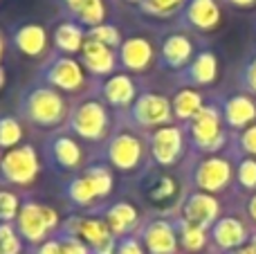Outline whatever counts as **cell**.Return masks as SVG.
<instances>
[{"label":"cell","instance_id":"2e32d148","mask_svg":"<svg viewBox=\"0 0 256 254\" xmlns=\"http://www.w3.org/2000/svg\"><path fill=\"white\" fill-rule=\"evenodd\" d=\"M194 40L182 32H171L158 45V68L182 72L194 61Z\"/></svg>","mask_w":256,"mask_h":254},{"label":"cell","instance_id":"d6a6232c","mask_svg":"<svg viewBox=\"0 0 256 254\" xmlns=\"http://www.w3.org/2000/svg\"><path fill=\"white\" fill-rule=\"evenodd\" d=\"M22 238L14 223H0V254H20Z\"/></svg>","mask_w":256,"mask_h":254},{"label":"cell","instance_id":"f35d334b","mask_svg":"<svg viewBox=\"0 0 256 254\" xmlns=\"http://www.w3.org/2000/svg\"><path fill=\"white\" fill-rule=\"evenodd\" d=\"M240 148L250 156H256V124L248 126V128L240 133Z\"/></svg>","mask_w":256,"mask_h":254},{"label":"cell","instance_id":"4316f807","mask_svg":"<svg viewBox=\"0 0 256 254\" xmlns=\"http://www.w3.org/2000/svg\"><path fill=\"white\" fill-rule=\"evenodd\" d=\"M176 220V230H178V241H180V248L186 252H200L207 248L209 243V234L204 228H198V225L189 223L184 218H173Z\"/></svg>","mask_w":256,"mask_h":254},{"label":"cell","instance_id":"83f0119b","mask_svg":"<svg viewBox=\"0 0 256 254\" xmlns=\"http://www.w3.org/2000/svg\"><path fill=\"white\" fill-rule=\"evenodd\" d=\"M81 171H84L86 178L92 182L99 200H106V198L112 194V187H115V176H112V169L104 160L90 162V164H86Z\"/></svg>","mask_w":256,"mask_h":254},{"label":"cell","instance_id":"7bdbcfd3","mask_svg":"<svg viewBox=\"0 0 256 254\" xmlns=\"http://www.w3.org/2000/svg\"><path fill=\"white\" fill-rule=\"evenodd\" d=\"M230 254H256V243L252 241L250 246H243V248H238V250H232Z\"/></svg>","mask_w":256,"mask_h":254},{"label":"cell","instance_id":"9a60e30c","mask_svg":"<svg viewBox=\"0 0 256 254\" xmlns=\"http://www.w3.org/2000/svg\"><path fill=\"white\" fill-rule=\"evenodd\" d=\"M137 236L142 238L148 254H176L180 248L173 218H150L142 223Z\"/></svg>","mask_w":256,"mask_h":254},{"label":"cell","instance_id":"1f68e13d","mask_svg":"<svg viewBox=\"0 0 256 254\" xmlns=\"http://www.w3.org/2000/svg\"><path fill=\"white\" fill-rule=\"evenodd\" d=\"M22 207V200L12 189H0V223H14L18 218V212Z\"/></svg>","mask_w":256,"mask_h":254},{"label":"cell","instance_id":"b9f144b4","mask_svg":"<svg viewBox=\"0 0 256 254\" xmlns=\"http://www.w3.org/2000/svg\"><path fill=\"white\" fill-rule=\"evenodd\" d=\"M227 4H232V7H240V9H248V7H254L256 0H225Z\"/></svg>","mask_w":256,"mask_h":254},{"label":"cell","instance_id":"52a82bcc","mask_svg":"<svg viewBox=\"0 0 256 254\" xmlns=\"http://www.w3.org/2000/svg\"><path fill=\"white\" fill-rule=\"evenodd\" d=\"M124 120L130 126H135L137 130H142V133H150V130L160 128V126L173 124L171 99L162 92L142 90L140 97L124 112Z\"/></svg>","mask_w":256,"mask_h":254},{"label":"cell","instance_id":"5bb4252c","mask_svg":"<svg viewBox=\"0 0 256 254\" xmlns=\"http://www.w3.org/2000/svg\"><path fill=\"white\" fill-rule=\"evenodd\" d=\"M79 61L86 68V72L90 74V79L94 81H104L108 76H112L115 72H120L117 50L108 48V45L99 43L94 38H86L84 48L79 52Z\"/></svg>","mask_w":256,"mask_h":254},{"label":"cell","instance_id":"cb8c5ba5","mask_svg":"<svg viewBox=\"0 0 256 254\" xmlns=\"http://www.w3.org/2000/svg\"><path fill=\"white\" fill-rule=\"evenodd\" d=\"M63 196H66V200L70 202L72 207H76V210H94L99 202L97 192H94L92 182L86 178L84 171L70 176V180L63 184Z\"/></svg>","mask_w":256,"mask_h":254},{"label":"cell","instance_id":"bcb514c9","mask_svg":"<svg viewBox=\"0 0 256 254\" xmlns=\"http://www.w3.org/2000/svg\"><path fill=\"white\" fill-rule=\"evenodd\" d=\"M254 243H256V238H254Z\"/></svg>","mask_w":256,"mask_h":254},{"label":"cell","instance_id":"836d02e7","mask_svg":"<svg viewBox=\"0 0 256 254\" xmlns=\"http://www.w3.org/2000/svg\"><path fill=\"white\" fill-rule=\"evenodd\" d=\"M54 236H56V241H58L61 254H94L90 250V246H86L79 236H72V234L63 232V230H58Z\"/></svg>","mask_w":256,"mask_h":254},{"label":"cell","instance_id":"4dcf8cb0","mask_svg":"<svg viewBox=\"0 0 256 254\" xmlns=\"http://www.w3.org/2000/svg\"><path fill=\"white\" fill-rule=\"evenodd\" d=\"M88 38L99 40V43L108 45V48H112V50H120L122 43H124L120 27L112 25V22H104V25H97V27H92V30H88Z\"/></svg>","mask_w":256,"mask_h":254},{"label":"cell","instance_id":"ac0fdd59","mask_svg":"<svg viewBox=\"0 0 256 254\" xmlns=\"http://www.w3.org/2000/svg\"><path fill=\"white\" fill-rule=\"evenodd\" d=\"M12 45L30 58H40L50 50V34L40 22H22L14 27Z\"/></svg>","mask_w":256,"mask_h":254},{"label":"cell","instance_id":"d4e9b609","mask_svg":"<svg viewBox=\"0 0 256 254\" xmlns=\"http://www.w3.org/2000/svg\"><path fill=\"white\" fill-rule=\"evenodd\" d=\"M222 120L232 128H248L256 120V104L248 94H234L220 106Z\"/></svg>","mask_w":256,"mask_h":254},{"label":"cell","instance_id":"d6986e66","mask_svg":"<svg viewBox=\"0 0 256 254\" xmlns=\"http://www.w3.org/2000/svg\"><path fill=\"white\" fill-rule=\"evenodd\" d=\"M182 25L196 32H212L220 22L218 0H186L182 7Z\"/></svg>","mask_w":256,"mask_h":254},{"label":"cell","instance_id":"ba28073f","mask_svg":"<svg viewBox=\"0 0 256 254\" xmlns=\"http://www.w3.org/2000/svg\"><path fill=\"white\" fill-rule=\"evenodd\" d=\"M45 162L54 174L74 176L86 166V151L81 142L68 130H56L45 142Z\"/></svg>","mask_w":256,"mask_h":254},{"label":"cell","instance_id":"ffe728a7","mask_svg":"<svg viewBox=\"0 0 256 254\" xmlns=\"http://www.w3.org/2000/svg\"><path fill=\"white\" fill-rule=\"evenodd\" d=\"M102 214H104V218H106L110 232L115 234L117 238L128 236V234H137L140 232L137 228H142L140 225V212H137V207L132 205L130 200L110 202V205L102 207Z\"/></svg>","mask_w":256,"mask_h":254},{"label":"cell","instance_id":"74e56055","mask_svg":"<svg viewBox=\"0 0 256 254\" xmlns=\"http://www.w3.org/2000/svg\"><path fill=\"white\" fill-rule=\"evenodd\" d=\"M61 2V7L66 9L68 18H72V20H76V18L81 16V12H84L86 7H88L92 0H58Z\"/></svg>","mask_w":256,"mask_h":254},{"label":"cell","instance_id":"d590c367","mask_svg":"<svg viewBox=\"0 0 256 254\" xmlns=\"http://www.w3.org/2000/svg\"><path fill=\"white\" fill-rule=\"evenodd\" d=\"M115 254H148V252H146L144 243H142V238L137 234H128V236L117 238Z\"/></svg>","mask_w":256,"mask_h":254},{"label":"cell","instance_id":"ee69618b","mask_svg":"<svg viewBox=\"0 0 256 254\" xmlns=\"http://www.w3.org/2000/svg\"><path fill=\"white\" fill-rule=\"evenodd\" d=\"M248 214H250V218L256 223V194L250 198V202H248Z\"/></svg>","mask_w":256,"mask_h":254},{"label":"cell","instance_id":"7402d4cb","mask_svg":"<svg viewBox=\"0 0 256 254\" xmlns=\"http://www.w3.org/2000/svg\"><path fill=\"white\" fill-rule=\"evenodd\" d=\"M212 238L220 250L225 252H232V250H238L248 243L250 234H248V228L240 223L238 218L234 216H222L214 223L212 228Z\"/></svg>","mask_w":256,"mask_h":254},{"label":"cell","instance_id":"8992f818","mask_svg":"<svg viewBox=\"0 0 256 254\" xmlns=\"http://www.w3.org/2000/svg\"><path fill=\"white\" fill-rule=\"evenodd\" d=\"M222 110L216 104H204L200 112L184 124L186 140L191 144L194 153H204L212 156L225 144V133H222Z\"/></svg>","mask_w":256,"mask_h":254},{"label":"cell","instance_id":"f1b7e54d","mask_svg":"<svg viewBox=\"0 0 256 254\" xmlns=\"http://www.w3.org/2000/svg\"><path fill=\"white\" fill-rule=\"evenodd\" d=\"M20 142H22L20 122L12 115H0V148L9 151V148L20 146Z\"/></svg>","mask_w":256,"mask_h":254},{"label":"cell","instance_id":"8fae6325","mask_svg":"<svg viewBox=\"0 0 256 254\" xmlns=\"http://www.w3.org/2000/svg\"><path fill=\"white\" fill-rule=\"evenodd\" d=\"M117 56H120V70L132 76L146 74L158 66V48L153 45V40L140 34L124 38L122 48L117 50Z\"/></svg>","mask_w":256,"mask_h":254},{"label":"cell","instance_id":"e0dca14e","mask_svg":"<svg viewBox=\"0 0 256 254\" xmlns=\"http://www.w3.org/2000/svg\"><path fill=\"white\" fill-rule=\"evenodd\" d=\"M180 218L209 230L220 218V202L214 198V194L191 192L180 205Z\"/></svg>","mask_w":256,"mask_h":254},{"label":"cell","instance_id":"277c9868","mask_svg":"<svg viewBox=\"0 0 256 254\" xmlns=\"http://www.w3.org/2000/svg\"><path fill=\"white\" fill-rule=\"evenodd\" d=\"M40 84H48L56 88L63 94H84L90 88V74L76 56H68L61 52L48 54L38 68V79Z\"/></svg>","mask_w":256,"mask_h":254},{"label":"cell","instance_id":"6da1fadb","mask_svg":"<svg viewBox=\"0 0 256 254\" xmlns=\"http://www.w3.org/2000/svg\"><path fill=\"white\" fill-rule=\"evenodd\" d=\"M70 112L72 104L68 102V94L58 92L56 88L40 84V81L27 86L18 102V115L22 122L36 126V128L54 130V133L68 124Z\"/></svg>","mask_w":256,"mask_h":254},{"label":"cell","instance_id":"30bf717a","mask_svg":"<svg viewBox=\"0 0 256 254\" xmlns=\"http://www.w3.org/2000/svg\"><path fill=\"white\" fill-rule=\"evenodd\" d=\"M146 140H148L150 162L155 166H162V169L176 164L182 158V153H184L186 142H189L184 126H178V124L160 126V128L146 133Z\"/></svg>","mask_w":256,"mask_h":254},{"label":"cell","instance_id":"484cf974","mask_svg":"<svg viewBox=\"0 0 256 254\" xmlns=\"http://www.w3.org/2000/svg\"><path fill=\"white\" fill-rule=\"evenodd\" d=\"M204 106L202 94L196 88H180L171 97V108H173V120L180 122L182 126L189 124L196 115L200 112V108Z\"/></svg>","mask_w":256,"mask_h":254},{"label":"cell","instance_id":"4fadbf2b","mask_svg":"<svg viewBox=\"0 0 256 254\" xmlns=\"http://www.w3.org/2000/svg\"><path fill=\"white\" fill-rule=\"evenodd\" d=\"M97 97L106 104L108 108H115L120 112H126L128 108L132 106L137 97H140L142 88L137 84V79L128 72H115L112 76L104 81H97Z\"/></svg>","mask_w":256,"mask_h":254},{"label":"cell","instance_id":"e575fe53","mask_svg":"<svg viewBox=\"0 0 256 254\" xmlns=\"http://www.w3.org/2000/svg\"><path fill=\"white\" fill-rule=\"evenodd\" d=\"M238 182L245 189H256V160L245 158L238 164Z\"/></svg>","mask_w":256,"mask_h":254},{"label":"cell","instance_id":"f6af8a7d","mask_svg":"<svg viewBox=\"0 0 256 254\" xmlns=\"http://www.w3.org/2000/svg\"><path fill=\"white\" fill-rule=\"evenodd\" d=\"M4 50H7V40H4V34H2V32H0V63H2Z\"/></svg>","mask_w":256,"mask_h":254},{"label":"cell","instance_id":"ab89813d","mask_svg":"<svg viewBox=\"0 0 256 254\" xmlns=\"http://www.w3.org/2000/svg\"><path fill=\"white\" fill-rule=\"evenodd\" d=\"M243 84L248 86V90L256 92V58H252V61L248 63V68H245V72H243Z\"/></svg>","mask_w":256,"mask_h":254},{"label":"cell","instance_id":"7c38bea8","mask_svg":"<svg viewBox=\"0 0 256 254\" xmlns=\"http://www.w3.org/2000/svg\"><path fill=\"white\" fill-rule=\"evenodd\" d=\"M230 182H232V164L227 158L220 156L200 158L194 164V169H191V184L196 187V192L218 194L222 189H227Z\"/></svg>","mask_w":256,"mask_h":254},{"label":"cell","instance_id":"7a4b0ae2","mask_svg":"<svg viewBox=\"0 0 256 254\" xmlns=\"http://www.w3.org/2000/svg\"><path fill=\"white\" fill-rule=\"evenodd\" d=\"M102 160L106 162L110 169L122 171V174L142 171L146 160H150L146 133L137 130L135 126H130L124 120V124L115 126L112 135L104 142Z\"/></svg>","mask_w":256,"mask_h":254},{"label":"cell","instance_id":"44dd1931","mask_svg":"<svg viewBox=\"0 0 256 254\" xmlns=\"http://www.w3.org/2000/svg\"><path fill=\"white\" fill-rule=\"evenodd\" d=\"M218 76V58L214 52L202 50L194 56V61L180 72V81L184 88H202V86L214 84Z\"/></svg>","mask_w":256,"mask_h":254},{"label":"cell","instance_id":"8d00e7d4","mask_svg":"<svg viewBox=\"0 0 256 254\" xmlns=\"http://www.w3.org/2000/svg\"><path fill=\"white\" fill-rule=\"evenodd\" d=\"M173 192H176L173 180L171 178H160L158 182L153 184V189H150V198H153V200H166V198L173 196Z\"/></svg>","mask_w":256,"mask_h":254},{"label":"cell","instance_id":"3957f363","mask_svg":"<svg viewBox=\"0 0 256 254\" xmlns=\"http://www.w3.org/2000/svg\"><path fill=\"white\" fill-rule=\"evenodd\" d=\"M66 130L74 135L79 142L104 144L115 130L110 108L97 97V92L86 94L76 104H72V112L68 117Z\"/></svg>","mask_w":256,"mask_h":254},{"label":"cell","instance_id":"60d3db41","mask_svg":"<svg viewBox=\"0 0 256 254\" xmlns=\"http://www.w3.org/2000/svg\"><path fill=\"white\" fill-rule=\"evenodd\" d=\"M32 254H61V250H58V241H56V236H52V238H48L45 243L36 246Z\"/></svg>","mask_w":256,"mask_h":254},{"label":"cell","instance_id":"9c48e42d","mask_svg":"<svg viewBox=\"0 0 256 254\" xmlns=\"http://www.w3.org/2000/svg\"><path fill=\"white\" fill-rule=\"evenodd\" d=\"M40 158L32 144H20L0 156V180L12 187H27L38 178Z\"/></svg>","mask_w":256,"mask_h":254},{"label":"cell","instance_id":"5b68a950","mask_svg":"<svg viewBox=\"0 0 256 254\" xmlns=\"http://www.w3.org/2000/svg\"><path fill=\"white\" fill-rule=\"evenodd\" d=\"M61 225L63 223L54 207L43 205L38 200H32V198L22 200V207L16 218V230L25 243H30L34 248L40 246L48 238H52L61 230Z\"/></svg>","mask_w":256,"mask_h":254},{"label":"cell","instance_id":"603a6c76","mask_svg":"<svg viewBox=\"0 0 256 254\" xmlns=\"http://www.w3.org/2000/svg\"><path fill=\"white\" fill-rule=\"evenodd\" d=\"M86 38H88V30H86L81 22L66 18L63 22H58L56 30L52 34V43H54V52L68 54V56H74L81 52Z\"/></svg>","mask_w":256,"mask_h":254},{"label":"cell","instance_id":"f546056e","mask_svg":"<svg viewBox=\"0 0 256 254\" xmlns=\"http://www.w3.org/2000/svg\"><path fill=\"white\" fill-rule=\"evenodd\" d=\"M184 4H186V0H142L137 7H140V12H144L146 16L171 18L173 14L182 12Z\"/></svg>","mask_w":256,"mask_h":254}]
</instances>
